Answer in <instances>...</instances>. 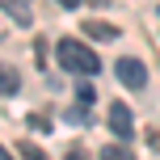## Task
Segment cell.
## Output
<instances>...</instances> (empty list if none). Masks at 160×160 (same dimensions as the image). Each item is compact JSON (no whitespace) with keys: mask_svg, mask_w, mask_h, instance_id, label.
<instances>
[{"mask_svg":"<svg viewBox=\"0 0 160 160\" xmlns=\"http://www.w3.org/2000/svg\"><path fill=\"white\" fill-rule=\"evenodd\" d=\"M55 55H59V63H63V72H80V76H93L97 68H101V59H97L93 51L84 47V42H76V38H59Z\"/></svg>","mask_w":160,"mask_h":160,"instance_id":"obj_1","label":"cell"},{"mask_svg":"<svg viewBox=\"0 0 160 160\" xmlns=\"http://www.w3.org/2000/svg\"><path fill=\"white\" fill-rule=\"evenodd\" d=\"M114 72H118V80H122L127 88H143V84H148V68L139 63V59H118Z\"/></svg>","mask_w":160,"mask_h":160,"instance_id":"obj_2","label":"cell"},{"mask_svg":"<svg viewBox=\"0 0 160 160\" xmlns=\"http://www.w3.org/2000/svg\"><path fill=\"white\" fill-rule=\"evenodd\" d=\"M110 131H114L118 139H131L135 122H131V110H127V105H110Z\"/></svg>","mask_w":160,"mask_h":160,"instance_id":"obj_3","label":"cell"},{"mask_svg":"<svg viewBox=\"0 0 160 160\" xmlns=\"http://www.w3.org/2000/svg\"><path fill=\"white\" fill-rule=\"evenodd\" d=\"M0 8H4V13L13 17L17 25H30V21H34V8H30V0H0Z\"/></svg>","mask_w":160,"mask_h":160,"instance_id":"obj_4","label":"cell"},{"mask_svg":"<svg viewBox=\"0 0 160 160\" xmlns=\"http://www.w3.org/2000/svg\"><path fill=\"white\" fill-rule=\"evenodd\" d=\"M84 34L88 38H101V42H114L118 38V25H110V21H84Z\"/></svg>","mask_w":160,"mask_h":160,"instance_id":"obj_5","label":"cell"},{"mask_svg":"<svg viewBox=\"0 0 160 160\" xmlns=\"http://www.w3.org/2000/svg\"><path fill=\"white\" fill-rule=\"evenodd\" d=\"M17 152H21V160H51L38 143H34V139H21V143H17Z\"/></svg>","mask_w":160,"mask_h":160,"instance_id":"obj_6","label":"cell"},{"mask_svg":"<svg viewBox=\"0 0 160 160\" xmlns=\"http://www.w3.org/2000/svg\"><path fill=\"white\" fill-rule=\"evenodd\" d=\"M101 160H135V156H131V148L110 143V148H101Z\"/></svg>","mask_w":160,"mask_h":160,"instance_id":"obj_7","label":"cell"},{"mask_svg":"<svg viewBox=\"0 0 160 160\" xmlns=\"http://www.w3.org/2000/svg\"><path fill=\"white\" fill-rule=\"evenodd\" d=\"M0 93H17V72L0 63Z\"/></svg>","mask_w":160,"mask_h":160,"instance_id":"obj_8","label":"cell"},{"mask_svg":"<svg viewBox=\"0 0 160 160\" xmlns=\"http://www.w3.org/2000/svg\"><path fill=\"white\" fill-rule=\"evenodd\" d=\"M76 97H80V101H84V105H88V101H93L97 93H93V84H88V80H80V84H76Z\"/></svg>","mask_w":160,"mask_h":160,"instance_id":"obj_9","label":"cell"},{"mask_svg":"<svg viewBox=\"0 0 160 160\" xmlns=\"http://www.w3.org/2000/svg\"><path fill=\"white\" fill-rule=\"evenodd\" d=\"M68 160H88V156L80 152V148H72V152H68Z\"/></svg>","mask_w":160,"mask_h":160,"instance_id":"obj_10","label":"cell"},{"mask_svg":"<svg viewBox=\"0 0 160 160\" xmlns=\"http://www.w3.org/2000/svg\"><path fill=\"white\" fill-rule=\"evenodd\" d=\"M59 4H63V8H76V4H80V0H59Z\"/></svg>","mask_w":160,"mask_h":160,"instance_id":"obj_11","label":"cell"},{"mask_svg":"<svg viewBox=\"0 0 160 160\" xmlns=\"http://www.w3.org/2000/svg\"><path fill=\"white\" fill-rule=\"evenodd\" d=\"M0 160H13V156H8V152H4V148H0Z\"/></svg>","mask_w":160,"mask_h":160,"instance_id":"obj_12","label":"cell"}]
</instances>
